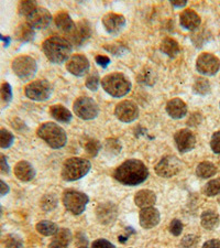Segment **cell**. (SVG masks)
I'll use <instances>...</instances> for the list:
<instances>
[{"instance_id": "cell-1", "label": "cell", "mask_w": 220, "mask_h": 248, "mask_svg": "<svg viewBox=\"0 0 220 248\" xmlns=\"http://www.w3.org/2000/svg\"><path fill=\"white\" fill-rule=\"evenodd\" d=\"M149 177V170L138 159L127 160L114 172V178L125 186H134L143 183Z\"/></svg>"}, {"instance_id": "cell-2", "label": "cell", "mask_w": 220, "mask_h": 248, "mask_svg": "<svg viewBox=\"0 0 220 248\" xmlns=\"http://www.w3.org/2000/svg\"><path fill=\"white\" fill-rule=\"evenodd\" d=\"M42 50L52 63L61 64L70 59L72 45L64 38L51 37L43 42Z\"/></svg>"}, {"instance_id": "cell-3", "label": "cell", "mask_w": 220, "mask_h": 248, "mask_svg": "<svg viewBox=\"0 0 220 248\" xmlns=\"http://www.w3.org/2000/svg\"><path fill=\"white\" fill-rule=\"evenodd\" d=\"M102 86L113 97H123L131 90V82L125 74L111 73L103 78Z\"/></svg>"}, {"instance_id": "cell-4", "label": "cell", "mask_w": 220, "mask_h": 248, "mask_svg": "<svg viewBox=\"0 0 220 248\" xmlns=\"http://www.w3.org/2000/svg\"><path fill=\"white\" fill-rule=\"evenodd\" d=\"M38 136L50 147L59 149L66 145L67 136L61 126L54 123H45L39 127Z\"/></svg>"}, {"instance_id": "cell-5", "label": "cell", "mask_w": 220, "mask_h": 248, "mask_svg": "<svg viewBox=\"0 0 220 248\" xmlns=\"http://www.w3.org/2000/svg\"><path fill=\"white\" fill-rule=\"evenodd\" d=\"M91 165L86 159L70 158L64 163L62 169V178L65 181H77L90 171Z\"/></svg>"}, {"instance_id": "cell-6", "label": "cell", "mask_w": 220, "mask_h": 248, "mask_svg": "<svg viewBox=\"0 0 220 248\" xmlns=\"http://www.w3.org/2000/svg\"><path fill=\"white\" fill-rule=\"evenodd\" d=\"M89 198L82 192L67 190L63 194V204L66 210L74 215H81L86 209Z\"/></svg>"}, {"instance_id": "cell-7", "label": "cell", "mask_w": 220, "mask_h": 248, "mask_svg": "<svg viewBox=\"0 0 220 248\" xmlns=\"http://www.w3.org/2000/svg\"><path fill=\"white\" fill-rule=\"evenodd\" d=\"M13 71L22 81H30L38 71L37 62L29 55H20L13 61Z\"/></svg>"}, {"instance_id": "cell-8", "label": "cell", "mask_w": 220, "mask_h": 248, "mask_svg": "<svg viewBox=\"0 0 220 248\" xmlns=\"http://www.w3.org/2000/svg\"><path fill=\"white\" fill-rule=\"evenodd\" d=\"M74 113L77 117L84 119V121H90V119H95L98 116L99 107L93 98L86 97H79L75 101L73 106Z\"/></svg>"}, {"instance_id": "cell-9", "label": "cell", "mask_w": 220, "mask_h": 248, "mask_svg": "<svg viewBox=\"0 0 220 248\" xmlns=\"http://www.w3.org/2000/svg\"><path fill=\"white\" fill-rule=\"evenodd\" d=\"M25 94L28 98L32 99V101H47L52 94L51 84L44 81V79H38V81L31 82L26 86Z\"/></svg>"}, {"instance_id": "cell-10", "label": "cell", "mask_w": 220, "mask_h": 248, "mask_svg": "<svg viewBox=\"0 0 220 248\" xmlns=\"http://www.w3.org/2000/svg\"><path fill=\"white\" fill-rule=\"evenodd\" d=\"M196 69L203 75L213 77L220 69V61L214 54L202 53L196 61Z\"/></svg>"}, {"instance_id": "cell-11", "label": "cell", "mask_w": 220, "mask_h": 248, "mask_svg": "<svg viewBox=\"0 0 220 248\" xmlns=\"http://www.w3.org/2000/svg\"><path fill=\"white\" fill-rule=\"evenodd\" d=\"M154 170L159 177L172 178L181 170V162L174 155H165L158 162Z\"/></svg>"}, {"instance_id": "cell-12", "label": "cell", "mask_w": 220, "mask_h": 248, "mask_svg": "<svg viewBox=\"0 0 220 248\" xmlns=\"http://www.w3.org/2000/svg\"><path fill=\"white\" fill-rule=\"evenodd\" d=\"M115 115L119 121L123 123H132L139 117V108L137 104L131 101L120 102L115 109Z\"/></svg>"}, {"instance_id": "cell-13", "label": "cell", "mask_w": 220, "mask_h": 248, "mask_svg": "<svg viewBox=\"0 0 220 248\" xmlns=\"http://www.w3.org/2000/svg\"><path fill=\"white\" fill-rule=\"evenodd\" d=\"M51 22L52 16L50 11L42 7H37L27 17V23H29L33 29H44V28L49 27Z\"/></svg>"}, {"instance_id": "cell-14", "label": "cell", "mask_w": 220, "mask_h": 248, "mask_svg": "<svg viewBox=\"0 0 220 248\" xmlns=\"http://www.w3.org/2000/svg\"><path fill=\"white\" fill-rule=\"evenodd\" d=\"M95 213L99 223L103 224V225H108V224L114 223L117 218L118 207L113 202L101 203L96 207Z\"/></svg>"}, {"instance_id": "cell-15", "label": "cell", "mask_w": 220, "mask_h": 248, "mask_svg": "<svg viewBox=\"0 0 220 248\" xmlns=\"http://www.w3.org/2000/svg\"><path fill=\"white\" fill-rule=\"evenodd\" d=\"M66 69L71 74L81 78L89 71V61L85 55L75 54L69 60L66 64Z\"/></svg>"}, {"instance_id": "cell-16", "label": "cell", "mask_w": 220, "mask_h": 248, "mask_svg": "<svg viewBox=\"0 0 220 248\" xmlns=\"http://www.w3.org/2000/svg\"><path fill=\"white\" fill-rule=\"evenodd\" d=\"M174 140L178 151H181L182 154L189 153L196 146V137L189 129L178 130L174 136Z\"/></svg>"}, {"instance_id": "cell-17", "label": "cell", "mask_w": 220, "mask_h": 248, "mask_svg": "<svg viewBox=\"0 0 220 248\" xmlns=\"http://www.w3.org/2000/svg\"><path fill=\"white\" fill-rule=\"evenodd\" d=\"M103 23L108 33L118 34L126 26V19L121 15L108 14L103 18Z\"/></svg>"}, {"instance_id": "cell-18", "label": "cell", "mask_w": 220, "mask_h": 248, "mask_svg": "<svg viewBox=\"0 0 220 248\" xmlns=\"http://www.w3.org/2000/svg\"><path fill=\"white\" fill-rule=\"evenodd\" d=\"M160 218H161V215H160V212L154 209L153 206L151 207H146V209H142L140 212V225L143 229L150 230L153 229L159 224Z\"/></svg>"}, {"instance_id": "cell-19", "label": "cell", "mask_w": 220, "mask_h": 248, "mask_svg": "<svg viewBox=\"0 0 220 248\" xmlns=\"http://www.w3.org/2000/svg\"><path fill=\"white\" fill-rule=\"evenodd\" d=\"M15 175L20 181L22 182H30L35 177V170L28 161H20L15 166Z\"/></svg>"}, {"instance_id": "cell-20", "label": "cell", "mask_w": 220, "mask_h": 248, "mask_svg": "<svg viewBox=\"0 0 220 248\" xmlns=\"http://www.w3.org/2000/svg\"><path fill=\"white\" fill-rule=\"evenodd\" d=\"M166 111L173 119H181L187 114V105L181 98H173L166 104Z\"/></svg>"}, {"instance_id": "cell-21", "label": "cell", "mask_w": 220, "mask_h": 248, "mask_svg": "<svg viewBox=\"0 0 220 248\" xmlns=\"http://www.w3.org/2000/svg\"><path fill=\"white\" fill-rule=\"evenodd\" d=\"M179 22L181 26L187 30H195L201 25V17L196 14L194 10L187 9L184 10L179 16Z\"/></svg>"}, {"instance_id": "cell-22", "label": "cell", "mask_w": 220, "mask_h": 248, "mask_svg": "<svg viewBox=\"0 0 220 248\" xmlns=\"http://www.w3.org/2000/svg\"><path fill=\"white\" fill-rule=\"evenodd\" d=\"M55 26H57L59 30L63 31L64 33L72 35L74 33L76 29V25L71 19L69 14L66 13H59L55 16Z\"/></svg>"}, {"instance_id": "cell-23", "label": "cell", "mask_w": 220, "mask_h": 248, "mask_svg": "<svg viewBox=\"0 0 220 248\" xmlns=\"http://www.w3.org/2000/svg\"><path fill=\"white\" fill-rule=\"evenodd\" d=\"M155 202H157V195L151 190L139 191L134 197V203L137 204V206L141 207V209L153 206Z\"/></svg>"}, {"instance_id": "cell-24", "label": "cell", "mask_w": 220, "mask_h": 248, "mask_svg": "<svg viewBox=\"0 0 220 248\" xmlns=\"http://www.w3.org/2000/svg\"><path fill=\"white\" fill-rule=\"evenodd\" d=\"M90 27L88 22L84 20V21L78 22V25L76 26L74 33L72 34V39H73V42L76 46H81L90 37Z\"/></svg>"}, {"instance_id": "cell-25", "label": "cell", "mask_w": 220, "mask_h": 248, "mask_svg": "<svg viewBox=\"0 0 220 248\" xmlns=\"http://www.w3.org/2000/svg\"><path fill=\"white\" fill-rule=\"evenodd\" d=\"M72 237L73 236H72L69 229L59 230L58 233L55 234L54 239L51 242L49 248H69L72 242Z\"/></svg>"}, {"instance_id": "cell-26", "label": "cell", "mask_w": 220, "mask_h": 248, "mask_svg": "<svg viewBox=\"0 0 220 248\" xmlns=\"http://www.w3.org/2000/svg\"><path fill=\"white\" fill-rule=\"evenodd\" d=\"M50 114L52 117H53L55 121H58L59 123H64L67 124L72 121V113L62 105H53L51 106L50 108Z\"/></svg>"}, {"instance_id": "cell-27", "label": "cell", "mask_w": 220, "mask_h": 248, "mask_svg": "<svg viewBox=\"0 0 220 248\" xmlns=\"http://www.w3.org/2000/svg\"><path fill=\"white\" fill-rule=\"evenodd\" d=\"M15 38L21 42H30L34 39L35 31L29 23H22L15 29Z\"/></svg>"}, {"instance_id": "cell-28", "label": "cell", "mask_w": 220, "mask_h": 248, "mask_svg": "<svg viewBox=\"0 0 220 248\" xmlns=\"http://www.w3.org/2000/svg\"><path fill=\"white\" fill-rule=\"evenodd\" d=\"M201 222H202V226L204 227V229L211 231L218 226L219 217L215 211H210V210L205 211L202 214Z\"/></svg>"}, {"instance_id": "cell-29", "label": "cell", "mask_w": 220, "mask_h": 248, "mask_svg": "<svg viewBox=\"0 0 220 248\" xmlns=\"http://www.w3.org/2000/svg\"><path fill=\"white\" fill-rule=\"evenodd\" d=\"M160 50H161L164 54L170 58H175L176 55L179 53V45L172 38L164 39L161 46H160Z\"/></svg>"}, {"instance_id": "cell-30", "label": "cell", "mask_w": 220, "mask_h": 248, "mask_svg": "<svg viewBox=\"0 0 220 248\" xmlns=\"http://www.w3.org/2000/svg\"><path fill=\"white\" fill-rule=\"evenodd\" d=\"M217 173V167L211 162H202L196 168V174L202 179H208L214 177Z\"/></svg>"}, {"instance_id": "cell-31", "label": "cell", "mask_w": 220, "mask_h": 248, "mask_svg": "<svg viewBox=\"0 0 220 248\" xmlns=\"http://www.w3.org/2000/svg\"><path fill=\"white\" fill-rule=\"evenodd\" d=\"M35 229L40 234L43 236H53L59 232V227L57 224L50 221H41L37 224Z\"/></svg>"}, {"instance_id": "cell-32", "label": "cell", "mask_w": 220, "mask_h": 248, "mask_svg": "<svg viewBox=\"0 0 220 248\" xmlns=\"http://www.w3.org/2000/svg\"><path fill=\"white\" fill-rule=\"evenodd\" d=\"M194 93L198 95H206L210 92V84L204 78H198L196 79L193 86Z\"/></svg>"}, {"instance_id": "cell-33", "label": "cell", "mask_w": 220, "mask_h": 248, "mask_svg": "<svg viewBox=\"0 0 220 248\" xmlns=\"http://www.w3.org/2000/svg\"><path fill=\"white\" fill-rule=\"evenodd\" d=\"M15 141V136L10 133L9 130L1 128L0 129V148L2 149H8L13 146Z\"/></svg>"}, {"instance_id": "cell-34", "label": "cell", "mask_w": 220, "mask_h": 248, "mask_svg": "<svg viewBox=\"0 0 220 248\" xmlns=\"http://www.w3.org/2000/svg\"><path fill=\"white\" fill-rule=\"evenodd\" d=\"M58 206V198L54 194H45L41 200V209L45 212L54 210Z\"/></svg>"}, {"instance_id": "cell-35", "label": "cell", "mask_w": 220, "mask_h": 248, "mask_svg": "<svg viewBox=\"0 0 220 248\" xmlns=\"http://www.w3.org/2000/svg\"><path fill=\"white\" fill-rule=\"evenodd\" d=\"M204 193L207 197H216V195L220 194V178L214 179L208 182L204 187Z\"/></svg>"}, {"instance_id": "cell-36", "label": "cell", "mask_w": 220, "mask_h": 248, "mask_svg": "<svg viewBox=\"0 0 220 248\" xmlns=\"http://www.w3.org/2000/svg\"><path fill=\"white\" fill-rule=\"evenodd\" d=\"M13 99V89L9 83H3L0 86V101L5 104H8Z\"/></svg>"}, {"instance_id": "cell-37", "label": "cell", "mask_w": 220, "mask_h": 248, "mask_svg": "<svg viewBox=\"0 0 220 248\" xmlns=\"http://www.w3.org/2000/svg\"><path fill=\"white\" fill-rule=\"evenodd\" d=\"M3 246L5 248H25L22 239L15 235L7 236L5 242H3Z\"/></svg>"}, {"instance_id": "cell-38", "label": "cell", "mask_w": 220, "mask_h": 248, "mask_svg": "<svg viewBox=\"0 0 220 248\" xmlns=\"http://www.w3.org/2000/svg\"><path fill=\"white\" fill-rule=\"evenodd\" d=\"M37 7L38 5L34 1H21L19 5V14L27 18Z\"/></svg>"}, {"instance_id": "cell-39", "label": "cell", "mask_w": 220, "mask_h": 248, "mask_svg": "<svg viewBox=\"0 0 220 248\" xmlns=\"http://www.w3.org/2000/svg\"><path fill=\"white\" fill-rule=\"evenodd\" d=\"M99 149H101V143L97 140L91 139L86 143L85 146V150L87 151V154L90 155V157H96L98 155Z\"/></svg>"}, {"instance_id": "cell-40", "label": "cell", "mask_w": 220, "mask_h": 248, "mask_svg": "<svg viewBox=\"0 0 220 248\" xmlns=\"http://www.w3.org/2000/svg\"><path fill=\"white\" fill-rule=\"evenodd\" d=\"M198 244V237L195 235H189L183 238L181 247L182 248H196Z\"/></svg>"}, {"instance_id": "cell-41", "label": "cell", "mask_w": 220, "mask_h": 248, "mask_svg": "<svg viewBox=\"0 0 220 248\" xmlns=\"http://www.w3.org/2000/svg\"><path fill=\"white\" fill-rule=\"evenodd\" d=\"M170 232L174 236L181 235L182 232H183L182 222L179 221V219H173V221L171 222V225H170Z\"/></svg>"}, {"instance_id": "cell-42", "label": "cell", "mask_w": 220, "mask_h": 248, "mask_svg": "<svg viewBox=\"0 0 220 248\" xmlns=\"http://www.w3.org/2000/svg\"><path fill=\"white\" fill-rule=\"evenodd\" d=\"M86 86L90 91H93V92L97 91L98 86H99V78H98V75L97 74L90 75V77L88 78L87 81H86Z\"/></svg>"}, {"instance_id": "cell-43", "label": "cell", "mask_w": 220, "mask_h": 248, "mask_svg": "<svg viewBox=\"0 0 220 248\" xmlns=\"http://www.w3.org/2000/svg\"><path fill=\"white\" fill-rule=\"evenodd\" d=\"M210 147L215 154H220V131L213 135L210 140Z\"/></svg>"}, {"instance_id": "cell-44", "label": "cell", "mask_w": 220, "mask_h": 248, "mask_svg": "<svg viewBox=\"0 0 220 248\" xmlns=\"http://www.w3.org/2000/svg\"><path fill=\"white\" fill-rule=\"evenodd\" d=\"M106 146H107V150L110 151V153H114V154H119L120 149H121V146H120L119 141L115 139L107 140Z\"/></svg>"}, {"instance_id": "cell-45", "label": "cell", "mask_w": 220, "mask_h": 248, "mask_svg": "<svg viewBox=\"0 0 220 248\" xmlns=\"http://www.w3.org/2000/svg\"><path fill=\"white\" fill-rule=\"evenodd\" d=\"M10 167L8 165V160L5 155L0 154V173L9 174Z\"/></svg>"}, {"instance_id": "cell-46", "label": "cell", "mask_w": 220, "mask_h": 248, "mask_svg": "<svg viewBox=\"0 0 220 248\" xmlns=\"http://www.w3.org/2000/svg\"><path fill=\"white\" fill-rule=\"evenodd\" d=\"M91 248H116L114 244H111L110 242L106 241V239L101 238L95 241L93 244H91Z\"/></svg>"}, {"instance_id": "cell-47", "label": "cell", "mask_w": 220, "mask_h": 248, "mask_svg": "<svg viewBox=\"0 0 220 248\" xmlns=\"http://www.w3.org/2000/svg\"><path fill=\"white\" fill-rule=\"evenodd\" d=\"M95 60H96V62H97L98 65L103 66V69L109 65V63H110V59L108 57H105V55H97V57L95 58Z\"/></svg>"}, {"instance_id": "cell-48", "label": "cell", "mask_w": 220, "mask_h": 248, "mask_svg": "<svg viewBox=\"0 0 220 248\" xmlns=\"http://www.w3.org/2000/svg\"><path fill=\"white\" fill-rule=\"evenodd\" d=\"M203 248H220V241L219 239H210L204 244Z\"/></svg>"}, {"instance_id": "cell-49", "label": "cell", "mask_w": 220, "mask_h": 248, "mask_svg": "<svg viewBox=\"0 0 220 248\" xmlns=\"http://www.w3.org/2000/svg\"><path fill=\"white\" fill-rule=\"evenodd\" d=\"M9 186H8L7 183L5 181H2V180H0V198L1 197H5L8 193H9Z\"/></svg>"}, {"instance_id": "cell-50", "label": "cell", "mask_w": 220, "mask_h": 248, "mask_svg": "<svg viewBox=\"0 0 220 248\" xmlns=\"http://www.w3.org/2000/svg\"><path fill=\"white\" fill-rule=\"evenodd\" d=\"M171 3L176 8H181V7L186 6L187 1H186V0H172Z\"/></svg>"}, {"instance_id": "cell-51", "label": "cell", "mask_w": 220, "mask_h": 248, "mask_svg": "<svg viewBox=\"0 0 220 248\" xmlns=\"http://www.w3.org/2000/svg\"><path fill=\"white\" fill-rule=\"evenodd\" d=\"M1 215H2V207L0 205V217H1Z\"/></svg>"}, {"instance_id": "cell-52", "label": "cell", "mask_w": 220, "mask_h": 248, "mask_svg": "<svg viewBox=\"0 0 220 248\" xmlns=\"http://www.w3.org/2000/svg\"><path fill=\"white\" fill-rule=\"evenodd\" d=\"M78 248H88V247L87 246H79Z\"/></svg>"}]
</instances>
